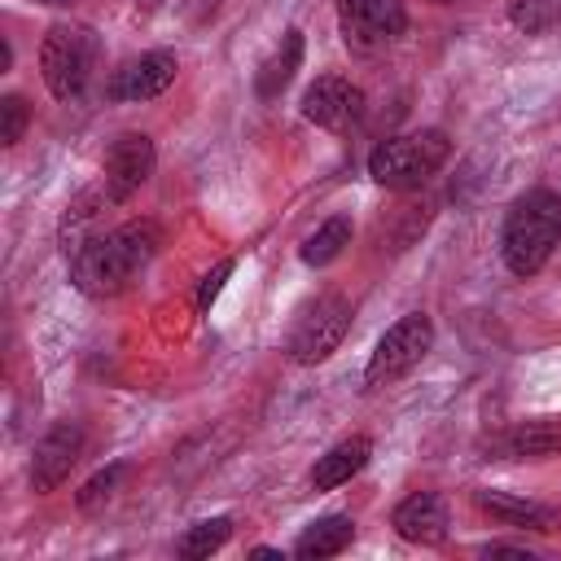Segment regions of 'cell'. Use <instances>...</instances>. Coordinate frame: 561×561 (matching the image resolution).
Segmentation results:
<instances>
[{
  "label": "cell",
  "instance_id": "1",
  "mask_svg": "<svg viewBox=\"0 0 561 561\" xmlns=\"http://www.w3.org/2000/svg\"><path fill=\"white\" fill-rule=\"evenodd\" d=\"M153 250H158V228L149 219H131L114 232L92 237L79 254H70V280L88 298H114L136 280V272L153 259Z\"/></svg>",
  "mask_w": 561,
  "mask_h": 561
},
{
  "label": "cell",
  "instance_id": "2",
  "mask_svg": "<svg viewBox=\"0 0 561 561\" xmlns=\"http://www.w3.org/2000/svg\"><path fill=\"white\" fill-rule=\"evenodd\" d=\"M561 241V193L526 188L500 228V259L513 276H535Z\"/></svg>",
  "mask_w": 561,
  "mask_h": 561
},
{
  "label": "cell",
  "instance_id": "3",
  "mask_svg": "<svg viewBox=\"0 0 561 561\" xmlns=\"http://www.w3.org/2000/svg\"><path fill=\"white\" fill-rule=\"evenodd\" d=\"M451 153V140L438 131V127H425V131H408V136H390L381 140L373 153H368V175L381 184V188H416L425 184Z\"/></svg>",
  "mask_w": 561,
  "mask_h": 561
},
{
  "label": "cell",
  "instance_id": "4",
  "mask_svg": "<svg viewBox=\"0 0 561 561\" xmlns=\"http://www.w3.org/2000/svg\"><path fill=\"white\" fill-rule=\"evenodd\" d=\"M96 57H101V44L88 26L57 22V26H48V35L39 44V75L57 101H75L92 83Z\"/></svg>",
  "mask_w": 561,
  "mask_h": 561
},
{
  "label": "cell",
  "instance_id": "5",
  "mask_svg": "<svg viewBox=\"0 0 561 561\" xmlns=\"http://www.w3.org/2000/svg\"><path fill=\"white\" fill-rule=\"evenodd\" d=\"M430 342H434V324H430V316L412 311V316L394 320V324L381 333L377 351L368 355L364 381H368V386H390V381H399L403 373H412V368L425 359Z\"/></svg>",
  "mask_w": 561,
  "mask_h": 561
},
{
  "label": "cell",
  "instance_id": "6",
  "mask_svg": "<svg viewBox=\"0 0 561 561\" xmlns=\"http://www.w3.org/2000/svg\"><path fill=\"white\" fill-rule=\"evenodd\" d=\"M346 329H351V302H346L342 294L316 298V302L298 316V324H294V333H289V359H294V364H320V359H329V355L342 346Z\"/></svg>",
  "mask_w": 561,
  "mask_h": 561
},
{
  "label": "cell",
  "instance_id": "7",
  "mask_svg": "<svg viewBox=\"0 0 561 561\" xmlns=\"http://www.w3.org/2000/svg\"><path fill=\"white\" fill-rule=\"evenodd\" d=\"M337 26H342V39L351 53H381L390 48L408 18L399 9V0H337Z\"/></svg>",
  "mask_w": 561,
  "mask_h": 561
},
{
  "label": "cell",
  "instance_id": "8",
  "mask_svg": "<svg viewBox=\"0 0 561 561\" xmlns=\"http://www.w3.org/2000/svg\"><path fill=\"white\" fill-rule=\"evenodd\" d=\"M79 456H83V425H79V421H57V425L35 443V456H31V486H35L39 495L57 491V486L70 478V469L79 465Z\"/></svg>",
  "mask_w": 561,
  "mask_h": 561
},
{
  "label": "cell",
  "instance_id": "9",
  "mask_svg": "<svg viewBox=\"0 0 561 561\" xmlns=\"http://www.w3.org/2000/svg\"><path fill=\"white\" fill-rule=\"evenodd\" d=\"M364 114V92L342 75H320L302 92V118L324 131H346Z\"/></svg>",
  "mask_w": 561,
  "mask_h": 561
},
{
  "label": "cell",
  "instance_id": "10",
  "mask_svg": "<svg viewBox=\"0 0 561 561\" xmlns=\"http://www.w3.org/2000/svg\"><path fill=\"white\" fill-rule=\"evenodd\" d=\"M153 162H158L153 140H149L145 131H123V136L110 145V153H105V175H101L105 193H110L114 202H127V197L153 175Z\"/></svg>",
  "mask_w": 561,
  "mask_h": 561
},
{
  "label": "cell",
  "instance_id": "11",
  "mask_svg": "<svg viewBox=\"0 0 561 561\" xmlns=\"http://www.w3.org/2000/svg\"><path fill=\"white\" fill-rule=\"evenodd\" d=\"M171 79H175V53L153 48V53H140L127 66L114 70L110 96L114 101H153V96H162L171 88Z\"/></svg>",
  "mask_w": 561,
  "mask_h": 561
},
{
  "label": "cell",
  "instance_id": "12",
  "mask_svg": "<svg viewBox=\"0 0 561 561\" xmlns=\"http://www.w3.org/2000/svg\"><path fill=\"white\" fill-rule=\"evenodd\" d=\"M390 522H394L399 539L434 548V543H443V539H447L451 513H447V500H443L438 491H412L408 500H399V508H394V517H390Z\"/></svg>",
  "mask_w": 561,
  "mask_h": 561
},
{
  "label": "cell",
  "instance_id": "13",
  "mask_svg": "<svg viewBox=\"0 0 561 561\" xmlns=\"http://www.w3.org/2000/svg\"><path fill=\"white\" fill-rule=\"evenodd\" d=\"M368 456H373V438H368V434H351V438L333 443V447L316 460V469H311V486H316V491H333V486L351 482V478L368 465Z\"/></svg>",
  "mask_w": 561,
  "mask_h": 561
},
{
  "label": "cell",
  "instance_id": "14",
  "mask_svg": "<svg viewBox=\"0 0 561 561\" xmlns=\"http://www.w3.org/2000/svg\"><path fill=\"white\" fill-rule=\"evenodd\" d=\"M105 206H114V197L105 193V184L83 188V193L66 206L61 228H57V237H61V250H66V254H79V250L92 241V228H96V219H101V210H105Z\"/></svg>",
  "mask_w": 561,
  "mask_h": 561
},
{
  "label": "cell",
  "instance_id": "15",
  "mask_svg": "<svg viewBox=\"0 0 561 561\" xmlns=\"http://www.w3.org/2000/svg\"><path fill=\"white\" fill-rule=\"evenodd\" d=\"M561 451V421L552 416H535V421H517L504 438H500V456L513 460H543Z\"/></svg>",
  "mask_w": 561,
  "mask_h": 561
},
{
  "label": "cell",
  "instance_id": "16",
  "mask_svg": "<svg viewBox=\"0 0 561 561\" xmlns=\"http://www.w3.org/2000/svg\"><path fill=\"white\" fill-rule=\"evenodd\" d=\"M351 539H355V522H351V517H342V513H329V517L311 522V526L298 535L294 557H302V561H324V557L346 552V548H351Z\"/></svg>",
  "mask_w": 561,
  "mask_h": 561
},
{
  "label": "cell",
  "instance_id": "17",
  "mask_svg": "<svg viewBox=\"0 0 561 561\" xmlns=\"http://www.w3.org/2000/svg\"><path fill=\"white\" fill-rule=\"evenodd\" d=\"M298 66H302V31H285L280 44H276V53L259 66V75H254V92H259L263 101L280 96V92L289 88V79H294Z\"/></svg>",
  "mask_w": 561,
  "mask_h": 561
},
{
  "label": "cell",
  "instance_id": "18",
  "mask_svg": "<svg viewBox=\"0 0 561 561\" xmlns=\"http://www.w3.org/2000/svg\"><path fill=\"white\" fill-rule=\"evenodd\" d=\"M478 508H486L491 517H500L504 526H530V530H552V508L535 504V500H517L504 491H478Z\"/></svg>",
  "mask_w": 561,
  "mask_h": 561
},
{
  "label": "cell",
  "instance_id": "19",
  "mask_svg": "<svg viewBox=\"0 0 561 561\" xmlns=\"http://www.w3.org/2000/svg\"><path fill=\"white\" fill-rule=\"evenodd\" d=\"M351 232H355V228H351V219H346V215L324 219V224L302 241V250H298V254H302V263H307V267H324V263H333V259L351 245Z\"/></svg>",
  "mask_w": 561,
  "mask_h": 561
},
{
  "label": "cell",
  "instance_id": "20",
  "mask_svg": "<svg viewBox=\"0 0 561 561\" xmlns=\"http://www.w3.org/2000/svg\"><path fill=\"white\" fill-rule=\"evenodd\" d=\"M228 535H232V517H206V522H197V526H188V530L180 535L175 552L188 557V561H202V557L219 552V548L228 543Z\"/></svg>",
  "mask_w": 561,
  "mask_h": 561
},
{
  "label": "cell",
  "instance_id": "21",
  "mask_svg": "<svg viewBox=\"0 0 561 561\" xmlns=\"http://www.w3.org/2000/svg\"><path fill=\"white\" fill-rule=\"evenodd\" d=\"M508 22L522 35H548L561 26V0H513L508 4Z\"/></svg>",
  "mask_w": 561,
  "mask_h": 561
},
{
  "label": "cell",
  "instance_id": "22",
  "mask_svg": "<svg viewBox=\"0 0 561 561\" xmlns=\"http://www.w3.org/2000/svg\"><path fill=\"white\" fill-rule=\"evenodd\" d=\"M118 478H123V465H110V469H101L96 478H88L83 491H79V508H96L101 500H110L114 486H118Z\"/></svg>",
  "mask_w": 561,
  "mask_h": 561
},
{
  "label": "cell",
  "instance_id": "23",
  "mask_svg": "<svg viewBox=\"0 0 561 561\" xmlns=\"http://www.w3.org/2000/svg\"><path fill=\"white\" fill-rule=\"evenodd\" d=\"M22 127H26V101L22 96H0V140L18 145Z\"/></svg>",
  "mask_w": 561,
  "mask_h": 561
},
{
  "label": "cell",
  "instance_id": "24",
  "mask_svg": "<svg viewBox=\"0 0 561 561\" xmlns=\"http://www.w3.org/2000/svg\"><path fill=\"white\" fill-rule=\"evenodd\" d=\"M232 267H237L232 259H219V263L202 276V285H197V311H210V302L219 298V289H224V280L232 276Z\"/></svg>",
  "mask_w": 561,
  "mask_h": 561
},
{
  "label": "cell",
  "instance_id": "25",
  "mask_svg": "<svg viewBox=\"0 0 561 561\" xmlns=\"http://www.w3.org/2000/svg\"><path fill=\"white\" fill-rule=\"evenodd\" d=\"M136 4H140V9H158L162 0H136Z\"/></svg>",
  "mask_w": 561,
  "mask_h": 561
},
{
  "label": "cell",
  "instance_id": "26",
  "mask_svg": "<svg viewBox=\"0 0 561 561\" xmlns=\"http://www.w3.org/2000/svg\"><path fill=\"white\" fill-rule=\"evenodd\" d=\"M35 4H75V0H35Z\"/></svg>",
  "mask_w": 561,
  "mask_h": 561
},
{
  "label": "cell",
  "instance_id": "27",
  "mask_svg": "<svg viewBox=\"0 0 561 561\" xmlns=\"http://www.w3.org/2000/svg\"><path fill=\"white\" fill-rule=\"evenodd\" d=\"M434 4H456V0H434Z\"/></svg>",
  "mask_w": 561,
  "mask_h": 561
}]
</instances>
